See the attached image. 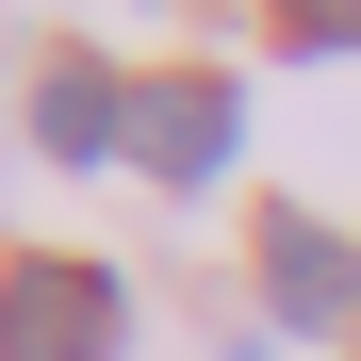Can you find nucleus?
Masks as SVG:
<instances>
[{
    "instance_id": "obj_1",
    "label": "nucleus",
    "mask_w": 361,
    "mask_h": 361,
    "mask_svg": "<svg viewBox=\"0 0 361 361\" xmlns=\"http://www.w3.org/2000/svg\"><path fill=\"white\" fill-rule=\"evenodd\" d=\"M0 361H132V279L82 247H17L0 263Z\"/></svg>"
},
{
    "instance_id": "obj_2",
    "label": "nucleus",
    "mask_w": 361,
    "mask_h": 361,
    "mask_svg": "<svg viewBox=\"0 0 361 361\" xmlns=\"http://www.w3.org/2000/svg\"><path fill=\"white\" fill-rule=\"evenodd\" d=\"M230 148H247V82H230V66H164V82H132V164L164 180V197L230 180Z\"/></svg>"
},
{
    "instance_id": "obj_3",
    "label": "nucleus",
    "mask_w": 361,
    "mask_h": 361,
    "mask_svg": "<svg viewBox=\"0 0 361 361\" xmlns=\"http://www.w3.org/2000/svg\"><path fill=\"white\" fill-rule=\"evenodd\" d=\"M263 295H279V329H361V247H345V230L329 214H263Z\"/></svg>"
},
{
    "instance_id": "obj_4",
    "label": "nucleus",
    "mask_w": 361,
    "mask_h": 361,
    "mask_svg": "<svg viewBox=\"0 0 361 361\" xmlns=\"http://www.w3.org/2000/svg\"><path fill=\"white\" fill-rule=\"evenodd\" d=\"M33 132H49V164H132V82L99 49H49L33 66Z\"/></svg>"
},
{
    "instance_id": "obj_5",
    "label": "nucleus",
    "mask_w": 361,
    "mask_h": 361,
    "mask_svg": "<svg viewBox=\"0 0 361 361\" xmlns=\"http://www.w3.org/2000/svg\"><path fill=\"white\" fill-rule=\"evenodd\" d=\"M263 17H279V49H329V66L361 49V0H263Z\"/></svg>"
}]
</instances>
